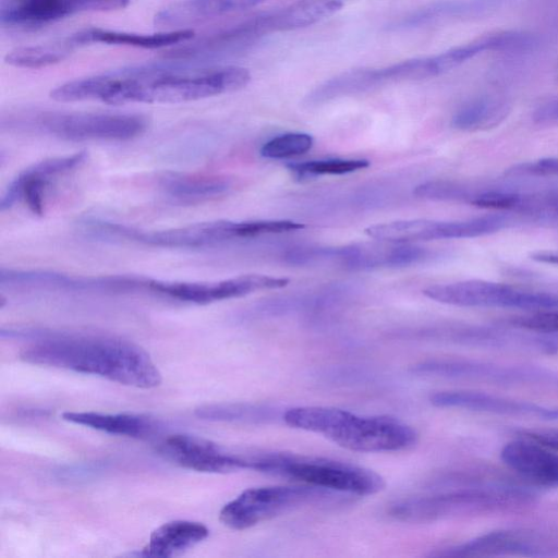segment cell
<instances>
[{
  "mask_svg": "<svg viewBox=\"0 0 558 558\" xmlns=\"http://www.w3.org/2000/svg\"><path fill=\"white\" fill-rule=\"evenodd\" d=\"M484 9V1H446L430 5L417 11L413 15L407 17L399 25L401 27H413L434 21L442 16L463 14L469 11Z\"/></svg>",
  "mask_w": 558,
  "mask_h": 558,
  "instance_id": "obj_30",
  "label": "cell"
},
{
  "mask_svg": "<svg viewBox=\"0 0 558 558\" xmlns=\"http://www.w3.org/2000/svg\"><path fill=\"white\" fill-rule=\"evenodd\" d=\"M33 342L20 352L26 363L90 374L136 388L161 384V374L140 345L113 336L28 331Z\"/></svg>",
  "mask_w": 558,
  "mask_h": 558,
  "instance_id": "obj_2",
  "label": "cell"
},
{
  "mask_svg": "<svg viewBox=\"0 0 558 558\" xmlns=\"http://www.w3.org/2000/svg\"><path fill=\"white\" fill-rule=\"evenodd\" d=\"M87 158L86 151L53 157L36 162L21 171L9 184L0 201L2 211L23 203L34 214L45 213L50 186L60 178L75 171Z\"/></svg>",
  "mask_w": 558,
  "mask_h": 558,
  "instance_id": "obj_12",
  "label": "cell"
},
{
  "mask_svg": "<svg viewBox=\"0 0 558 558\" xmlns=\"http://www.w3.org/2000/svg\"><path fill=\"white\" fill-rule=\"evenodd\" d=\"M471 186L452 181H428L421 183L414 190L418 197L433 201L468 202Z\"/></svg>",
  "mask_w": 558,
  "mask_h": 558,
  "instance_id": "obj_31",
  "label": "cell"
},
{
  "mask_svg": "<svg viewBox=\"0 0 558 558\" xmlns=\"http://www.w3.org/2000/svg\"><path fill=\"white\" fill-rule=\"evenodd\" d=\"M537 496L530 489L504 481L488 480L426 496L403 498L390 505L395 520L426 523L440 520L518 512L531 508Z\"/></svg>",
  "mask_w": 558,
  "mask_h": 558,
  "instance_id": "obj_4",
  "label": "cell"
},
{
  "mask_svg": "<svg viewBox=\"0 0 558 558\" xmlns=\"http://www.w3.org/2000/svg\"><path fill=\"white\" fill-rule=\"evenodd\" d=\"M459 47L436 56L404 60L377 69H357L342 73L316 88L310 96L312 102L366 92L391 83L438 76L464 63Z\"/></svg>",
  "mask_w": 558,
  "mask_h": 558,
  "instance_id": "obj_8",
  "label": "cell"
},
{
  "mask_svg": "<svg viewBox=\"0 0 558 558\" xmlns=\"http://www.w3.org/2000/svg\"><path fill=\"white\" fill-rule=\"evenodd\" d=\"M535 262L558 266V250H542L531 254Z\"/></svg>",
  "mask_w": 558,
  "mask_h": 558,
  "instance_id": "obj_36",
  "label": "cell"
},
{
  "mask_svg": "<svg viewBox=\"0 0 558 558\" xmlns=\"http://www.w3.org/2000/svg\"><path fill=\"white\" fill-rule=\"evenodd\" d=\"M313 142V137L307 133L290 132L265 143L260 148V155L271 159L299 156L310 150Z\"/></svg>",
  "mask_w": 558,
  "mask_h": 558,
  "instance_id": "obj_29",
  "label": "cell"
},
{
  "mask_svg": "<svg viewBox=\"0 0 558 558\" xmlns=\"http://www.w3.org/2000/svg\"><path fill=\"white\" fill-rule=\"evenodd\" d=\"M163 196L179 204H198L216 199L231 190L229 179L205 173L168 172L159 178Z\"/></svg>",
  "mask_w": 558,
  "mask_h": 558,
  "instance_id": "obj_20",
  "label": "cell"
},
{
  "mask_svg": "<svg viewBox=\"0 0 558 558\" xmlns=\"http://www.w3.org/2000/svg\"><path fill=\"white\" fill-rule=\"evenodd\" d=\"M511 110L500 96H482L463 105L453 116L452 125L463 131H485L499 125Z\"/></svg>",
  "mask_w": 558,
  "mask_h": 558,
  "instance_id": "obj_25",
  "label": "cell"
},
{
  "mask_svg": "<svg viewBox=\"0 0 558 558\" xmlns=\"http://www.w3.org/2000/svg\"><path fill=\"white\" fill-rule=\"evenodd\" d=\"M22 124L41 133L73 141H129L142 135L148 120L137 113L37 112L21 119Z\"/></svg>",
  "mask_w": 558,
  "mask_h": 558,
  "instance_id": "obj_9",
  "label": "cell"
},
{
  "mask_svg": "<svg viewBox=\"0 0 558 558\" xmlns=\"http://www.w3.org/2000/svg\"><path fill=\"white\" fill-rule=\"evenodd\" d=\"M423 293L436 302L463 307L519 308L534 312L558 310L556 294L480 279L434 284Z\"/></svg>",
  "mask_w": 558,
  "mask_h": 558,
  "instance_id": "obj_10",
  "label": "cell"
},
{
  "mask_svg": "<svg viewBox=\"0 0 558 558\" xmlns=\"http://www.w3.org/2000/svg\"><path fill=\"white\" fill-rule=\"evenodd\" d=\"M369 166V161L366 159H319L310 160L304 162L289 163L287 167L290 171L296 175L304 177H316L325 174H347L363 170Z\"/></svg>",
  "mask_w": 558,
  "mask_h": 558,
  "instance_id": "obj_28",
  "label": "cell"
},
{
  "mask_svg": "<svg viewBox=\"0 0 558 558\" xmlns=\"http://www.w3.org/2000/svg\"><path fill=\"white\" fill-rule=\"evenodd\" d=\"M519 435L558 452V428L522 429Z\"/></svg>",
  "mask_w": 558,
  "mask_h": 558,
  "instance_id": "obj_35",
  "label": "cell"
},
{
  "mask_svg": "<svg viewBox=\"0 0 558 558\" xmlns=\"http://www.w3.org/2000/svg\"><path fill=\"white\" fill-rule=\"evenodd\" d=\"M511 222L505 215H492L459 221H435L425 219L422 240L468 239L492 234L507 228Z\"/></svg>",
  "mask_w": 558,
  "mask_h": 558,
  "instance_id": "obj_24",
  "label": "cell"
},
{
  "mask_svg": "<svg viewBox=\"0 0 558 558\" xmlns=\"http://www.w3.org/2000/svg\"><path fill=\"white\" fill-rule=\"evenodd\" d=\"M502 462L520 477L536 486L558 487V452L527 438L507 442Z\"/></svg>",
  "mask_w": 558,
  "mask_h": 558,
  "instance_id": "obj_17",
  "label": "cell"
},
{
  "mask_svg": "<svg viewBox=\"0 0 558 558\" xmlns=\"http://www.w3.org/2000/svg\"><path fill=\"white\" fill-rule=\"evenodd\" d=\"M266 0H183L159 11L154 23L167 29L253 8Z\"/></svg>",
  "mask_w": 558,
  "mask_h": 558,
  "instance_id": "obj_21",
  "label": "cell"
},
{
  "mask_svg": "<svg viewBox=\"0 0 558 558\" xmlns=\"http://www.w3.org/2000/svg\"><path fill=\"white\" fill-rule=\"evenodd\" d=\"M156 449L167 460L198 472L226 473L244 469L243 456L229 453L217 444L197 436L171 435L162 439Z\"/></svg>",
  "mask_w": 558,
  "mask_h": 558,
  "instance_id": "obj_15",
  "label": "cell"
},
{
  "mask_svg": "<svg viewBox=\"0 0 558 558\" xmlns=\"http://www.w3.org/2000/svg\"><path fill=\"white\" fill-rule=\"evenodd\" d=\"M487 50L521 52L531 49L535 45V38L523 32H499L485 36Z\"/></svg>",
  "mask_w": 558,
  "mask_h": 558,
  "instance_id": "obj_32",
  "label": "cell"
},
{
  "mask_svg": "<svg viewBox=\"0 0 558 558\" xmlns=\"http://www.w3.org/2000/svg\"><path fill=\"white\" fill-rule=\"evenodd\" d=\"M71 49L65 41L61 45L21 47L10 51L4 60L8 64L16 68L39 69L64 60Z\"/></svg>",
  "mask_w": 558,
  "mask_h": 558,
  "instance_id": "obj_27",
  "label": "cell"
},
{
  "mask_svg": "<svg viewBox=\"0 0 558 558\" xmlns=\"http://www.w3.org/2000/svg\"><path fill=\"white\" fill-rule=\"evenodd\" d=\"M377 241L326 248L325 260H333L353 269H365L407 266L422 260L427 255L424 247L410 243Z\"/></svg>",
  "mask_w": 558,
  "mask_h": 558,
  "instance_id": "obj_16",
  "label": "cell"
},
{
  "mask_svg": "<svg viewBox=\"0 0 558 558\" xmlns=\"http://www.w3.org/2000/svg\"><path fill=\"white\" fill-rule=\"evenodd\" d=\"M429 401L438 408L463 409L510 416L542 418L545 412V405L473 390L437 391L429 397Z\"/></svg>",
  "mask_w": 558,
  "mask_h": 558,
  "instance_id": "obj_18",
  "label": "cell"
},
{
  "mask_svg": "<svg viewBox=\"0 0 558 558\" xmlns=\"http://www.w3.org/2000/svg\"><path fill=\"white\" fill-rule=\"evenodd\" d=\"M209 534L203 523L174 520L154 530L142 550L146 557L168 558L182 555L204 541Z\"/></svg>",
  "mask_w": 558,
  "mask_h": 558,
  "instance_id": "obj_22",
  "label": "cell"
},
{
  "mask_svg": "<svg viewBox=\"0 0 558 558\" xmlns=\"http://www.w3.org/2000/svg\"><path fill=\"white\" fill-rule=\"evenodd\" d=\"M245 468L347 496H369L385 487L376 472L349 462L286 452L244 456Z\"/></svg>",
  "mask_w": 558,
  "mask_h": 558,
  "instance_id": "obj_5",
  "label": "cell"
},
{
  "mask_svg": "<svg viewBox=\"0 0 558 558\" xmlns=\"http://www.w3.org/2000/svg\"><path fill=\"white\" fill-rule=\"evenodd\" d=\"M66 422L83 425L100 432L147 439L157 433L158 423L149 416L131 413L64 412Z\"/></svg>",
  "mask_w": 558,
  "mask_h": 558,
  "instance_id": "obj_23",
  "label": "cell"
},
{
  "mask_svg": "<svg viewBox=\"0 0 558 558\" xmlns=\"http://www.w3.org/2000/svg\"><path fill=\"white\" fill-rule=\"evenodd\" d=\"M250 81V71L239 65H149L85 77L81 92L85 100L109 105L180 104L235 92Z\"/></svg>",
  "mask_w": 558,
  "mask_h": 558,
  "instance_id": "obj_1",
  "label": "cell"
},
{
  "mask_svg": "<svg viewBox=\"0 0 558 558\" xmlns=\"http://www.w3.org/2000/svg\"><path fill=\"white\" fill-rule=\"evenodd\" d=\"M507 173L515 177L558 175V157H547L520 163L510 168Z\"/></svg>",
  "mask_w": 558,
  "mask_h": 558,
  "instance_id": "obj_34",
  "label": "cell"
},
{
  "mask_svg": "<svg viewBox=\"0 0 558 558\" xmlns=\"http://www.w3.org/2000/svg\"><path fill=\"white\" fill-rule=\"evenodd\" d=\"M83 225L98 238L118 239L150 247L207 248L250 239L247 221L217 220L163 230H143L100 219H88Z\"/></svg>",
  "mask_w": 558,
  "mask_h": 558,
  "instance_id": "obj_6",
  "label": "cell"
},
{
  "mask_svg": "<svg viewBox=\"0 0 558 558\" xmlns=\"http://www.w3.org/2000/svg\"><path fill=\"white\" fill-rule=\"evenodd\" d=\"M194 37V31L190 28L170 29L154 34H137L120 31H111L99 27H88L71 35L65 43L71 47L107 44L131 46L144 49H157L177 44H184Z\"/></svg>",
  "mask_w": 558,
  "mask_h": 558,
  "instance_id": "obj_19",
  "label": "cell"
},
{
  "mask_svg": "<svg viewBox=\"0 0 558 558\" xmlns=\"http://www.w3.org/2000/svg\"><path fill=\"white\" fill-rule=\"evenodd\" d=\"M509 323L527 331L558 335V310L534 312L531 315L514 317Z\"/></svg>",
  "mask_w": 558,
  "mask_h": 558,
  "instance_id": "obj_33",
  "label": "cell"
},
{
  "mask_svg": "<svg viewBox=\"0 0 558 558\" xmlns=\"http://www.w3.org/2000/svg\"><path fill=\"white\" fill-rule=\"evenodd\" d=\"M130 0H3L0 20L3 26L40 27L81 12L124 9Z\"/></svg>",
  "mask_w": 558,
  "mask_h": 558,
  "instance_id": "obj_14",
  "label": "cell"
},
{
  "mask_svg": "<svg viewBox=\"0 0 558 558\" xmlns=\"http://www.w3.org/2000/svg\"><path fill=\"white\" fill-rule=\"evenodd\" d=\"M342 499L343 494L306 484L253 487L227 502L219 519L232 530H246L303 507L340 502Z\"/></svg>",
  "mask_w": 558,
  "mask_h": 558,
  "instance_id": "obj_7",
  "label": "cell"
},
{
  "mask_svg": "<svg viewBox=\"0 0 558 558\" xmlns=\"http://www.w3.org/2000/svg\"><path fill=\"white\" fill-rule=\"evenodd\" d=\"M420 336L471 348L546 353L558 351L556 337L535 331L534 335H530L494 327L460 325L429 329Z\"/></svg>",
  "mask_w": 558,
  "mask_h": 558,
  "instance_id": "obj_13",
  "label": "cell"
},
{
  "mask_svg": "<svg viewBox=\"0 0 558 558\" xmlns=\"http://www.w3.org/2000/svg\"><path fill=\"white\" fill-rule=\"evenodd\" d=\"M195 414L208 421L256 424L271 422L279 415L272 407L252 403L207 404L197 408Z\"/></svg>",
  "mask_w": 558,
  "mask_h": 558,
  "instance_id": "obj_26",
  "label": "cell"
},
{
  "mask_svg": "<svg viewBox=\"0 0 558 558\" xmlns=\"http://www.w3.org/2000/svg\"><path fill=\"white\" fill-rule=\"evenodd\" d=\"M434 557L558 556V527L497 530L465 543L445 547Z\"/></svg>",
  "mask_w": 558,
  "mask_h": 558,
  "instance_id": "obj_11",
  "label": "cell"
},
{
  "mask_svg": "<svg viewBox=\"0 0 558 558\" xmlns=\"http://www.w3.org/2000/svg\"><path fill=\"white\" fill-rule=\"evenodd\" d=\"M290 427L323 435L357 452H392L413 447L418 438L407 423L389 415H359L322 405L291 408L282 413Z\"/></svg>",
  "mask_w": 558,
  "mask_h": 558,
  "instance_id": "obj_3",
  "label": "cell"
}]
</instances>
